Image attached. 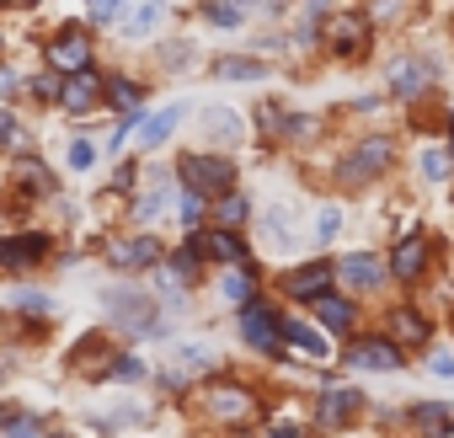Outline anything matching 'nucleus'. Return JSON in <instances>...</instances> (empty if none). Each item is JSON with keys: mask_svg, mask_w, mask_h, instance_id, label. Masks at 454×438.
Here are the masks:
<instances>
[{"mask_svg": "<svg viewBox=\"0 0 454 438\" xmlns=\"http://www.w3.org/2000/svg\"><path fill=\"white\" fill-rule=\"evenodd\" d=\"M182 171H187V182H192L198 198H203V192H231V182H236V166L219 160V155H187Z\"/></svg>", "mask_w": 454, "mask_h": 438, "instance_id": "nucleus-1", "label": "nucleus"}, {"mask_svg": "<svg viewBox=\"0 0 454 438\" xmlns=\"http://www.w3.org/2000/svg\"><path fill=\"white\" fill-rule=\"evenodd\" d=\"M390 160H395V145H390V139H364V145L342 160V176H348V182H364V176L385 171Z\"/></svg>", "mask_w": 454, "mask_h": 438, "instance_id": "nucleus-2", "label": "nucleus"}, {"mask_svg": "<svg viewBox=\"0 0 454 438\" xmlns=\"http://www.w3.org/2000/svg\"><path fill=\"white\" fill-rule=\"evenodd\" d=\"M49 65H54V70H75V75H86V65H91V43H86V33H59V38L49 43Z\"/></svg>", "mask_w": 454, "mask_h": 438, "instance_id": "nucleus-3", "label": "nucleus"}, {"mask_svg": "<svg viewBox=\"0 0 454 438\" xmlns=\"http://www.w3.org/2000/svg\"><path fill=\"white\" fill-rule=\"evenodd\" d=\"M107 257H113V268H150V262H160V241L155 236H129V241H113L107 246Z\"/></svg>", "mask_w": 454, "mask_h": 438, "instance_id": "nucleus-4", "label": "nucleus"}, {"mask_svg": "<svg viewBox=\"0 0 454 438\" xmlns=\"http://www.w3.org/2000/svg\"><path fill=\"white\" fill-rule=\"evenodd\" d=\"M326 38H332L337 54H353V49L369 38V17H358V12H337V17H326Z\"/></svg>", "mask_w": 454, "mask_h": 438, "instance_id": "nucleus-5", "label": "nucleus"}, {"mask_svg": "<svg viewBox=\"0 0 454 438\" xmlns=\"http://www.w3.org/2000/svg\"><path fill=\"white\" fill-rule=\"evenodd\" d=\"M203 406H208L214 417H224V422L252 417V395H247V390H231V385H208V390H203Z\"/></svg>", "mask_w": 454, "mask_h": 438, "instance_id": "nucleus-6", "label": "nucleus"}, {"mask_svg": "<svg viewBox=\"0 0 454 438\" xmlns=\"http://www.w3.org/2000/svg\"><path fill=\"white\" fill-rule=\"evenodd\" d=\"M326 284H332V268L326 262H310V268H300V273L284 278V289L294 300H326Z\"/></svg>", "mask_w": 454, "mask_h": 438, "instance_id": "nucleus-7", "label": "nucleus"}, {"mask_svg": "<svg viewBox=\"0 0 454 438\" xmlns=\"http://www.w3.org/2000/svg\"><path fill=\"white\" fill-rule=\"evenodd\" d=\"M113 316H118V321H129V326H139V332H150V326H155V300H150V294L123 289V294H113Z\"/></svg>", "mask_w": 454, "mask_h": 438, "instance_id": "nucleus-8", "label": "nucleus"}, {"mask_svg": "<svg viewBox=\"0 0 454 438\" xmlns=\"http://www.w3.org/2000/svg\"><path fill=\"white\" fill-rule=\"evenodd\" d=\"M358 401H364V395H358L353 385H332V390L321 395V422H326V427H342V422L358 411Z\"/></svg>", "mask_w": 454, "mask_h": 438, "instance_id": "nucleus-9", "label": "nucleus"}, {"mask_svg": "<svg viewBox=\"0 0 454 438\" xmlns=\"http://www.w3.org/2000/svg\"><path fill=\"white\" fill-rule=\"evenodd\" d=\"M38 252H49V236H6V241H0V268L38 262Z\"/></svg>", "mask_w": 454, "mask_h": 438, "instance_id": "nucleus-10", "label": "nucleus"}, {"mask_svg": "<svg viewBox=\"0 0 454 438\" xmlns=\"http://www.w3.org/2000/svg\"><path fill=\"white\" fill-rule=\"evenodd\" d=\"M241 332H247V342H252V348H273L278 321H273V310H268V305H252V310H241Z\"/></svg>", "mask_w": 454, "mask_h": 438, "instance_id": "nucleus-11", "label": "nucleus"}, {"mask_svg": "<svg viewBox=\"0 0 454 438\" xmlns=\"http://www.w3.org/2000/svg\"><path fill=\"white\" fill-rule=\"evenodd\" d=\"M102 364L113 374V342L107 337H86V348L70 358V374H102Z\"/></svg>", "mask_w": 454, "mask_h": 438, "instance_id": "nucleus-12", "label": "nucleus"}, {"mask_svg": "<svg viewBox=\"0 0 454 438\" xmlns=\"http://www.w3.org/2000/svg\"><path fill=\"white\" fill-rule=\"evenodd\" d=\"M422 268H427V241H422V236L401 241V246H395V257H390V273H395V278H417Z\"/></svg>", "mask_w": 454, "mask_h": 438, "instance_id": "nucleus-13", "label": "nucleus"}, {"mask_svg": "<svg viewBox=\"0 0 454 438\" xmlns=\"http://www.w3.org/2000/svg\"><path fill=\"white\" fill-rule=\"evenodd\" d=\"M348 358H353V369H401V353H395L390 342H364V348H353Z\"/></svg>", "mask_w": 454, "mask_h": 438, "instance_id": "nucleus-14", "label": "nucleus"}, {"mask_svg": "<svg viewBox=\"0 0 454 438\" xmlns=\"http://www.w3.org/2000/svg\"><path fill=\"white\" fill-rule=\"evenodd\" d=\"M390 86H395L401 97H417V91L427 86V65H422V59H395V70H390Z\"/></svg>", "mask_w": 454, "mask_h": 438, "instance_id": "nucleus-15", "label": "nucleus"}, {"mask_svg": "<svg viewBox=\"0 0 454 438\" xmlns=\"http://www.w3.org/2000/svg\"><path fill=\"white\" fill-rule=\"evenodd\" d=\"M97 86H102L97 75H75L70 86H59V102H65L70 113H86V107L97 102Z\"/></svg>", "mask_w": 454, "mask_h": 438, "instance_id": "nucleus-16", "label": "nucleus"}, {"mask_svg": "<svg viewBox=\"0 0 454 438\" xmlns=\"http://www.w3.org/2000/svg\"><path fill=\"white\" fill-rule=\"evenodd\" d=\"M176 118H182V107H160L155 118H145V123H139V145H160V139L176 129Z\"/></svg>", "mask_w": 454, "mask_h": 438, "instance_id": "nucleus-17", "label": "nucleus"}, {"mask_svg": "<svg viewBox=\"0 0 454 438\" xmlns=\"http://www.w3.org/2000/svg\"><path fill=\"white\" fill-rule=\"evenodd\" d=\"M380 273H385V268H380L374 257H348V262H342V278H348L353 289H374Z\"/></svg>", "mask_w": 454, "mask_h": 438, "instance_id": "nucleus-18", "label": "nucleus"}, {"mask_svg": "<svg viewBox=\"0 0 454 438\" xmlns=\"http://www.w3.org/2000/svg\"><path fill=\"white\" fill-rule=\"evenodd\" d=\"M284 337L305 353V358H326V342H321V332H310V326H300V321H284Z\"/></svg>", "mask_w": 454, "mask_h": 438, "instance_id": "nucleus-19", "label": "nucleus"}, {"mask_svg": "<svg viewBox=\"0 0 454 438\" xmlns=\"http://www.w3.org/2000/svg\"><path fill=\"white\" fill-rule=\"evenodd\" d=\"M411 422H417L422 433H443V422H454V411L438 406V401H427V406H411Z\"/></svg>", "mask_w": 454, "mask_h": 438, "instance_id": "nucleus-20", "label": "nucleus"}, {"mask_svg": "<svg viewBox=\"0 0 454 438\" xmlns=\"http://www.w3.org/2000/svg\"><path fill=\"white\" fill-rule=\"evenodd\" d=\"M316 310H321V321H326L332 332H348V326H353V305H348V300H316Z\"/></svg>", "mask_w": 454, "mask_h": 438, "instance_id": "nucleus-21", "label": "nucleus"}, {"mask_svg": "<svg viewBox=\"0 0 454 438\" xmlns=\"http://www.w3.org/2000/svg\"><path fill=\"white\" fill-rule=\"evenodd\" d=\"M214 75H219V81H257V75H262V65H257V59H219V65H214Z\"/></svg>", "mask_w": 454, "mask_h": 438, "instance_id": "nucleus-22", "label": "nucleus"}, {"mask_svg": "<svg viewBox=\"0 0 454 438\" xmlns=\"http://www.w3.org/2000/svg\"><path fill=\"white\" fill-rule=\"evenodd\" d=\"M198 246H203V252H214L219 262H241V246H236V236H224V231H219V236H203Z\"/></svg>", "mask_w": 454, "mask_h": 438, "instance_id": "nucleus-23", "label": "nucleus"}, {"mask_svg": "<svg viewBox=\"0 0 454 438\" xmlns=\"http://www.w3.org/2000/svg\"><path fill=\"white\" fill-rule=\"evenodd\" d=\"M224 300L252 310V305H257V300H252V278H247V273H224Z\"/></svg>", "mask_w": 454, "mask_h": 438, "instance_id": "nucleus-24", "label": "nucleus"}, {"mask_svg": "<svg viewBox=\"0 0 454 438\" xmlns=\"http://www.w3.org/2000/svg\"><path fill=\"white\" fill-rule=\"evenodd\" d=\"M203 123H214V134H219V139H236V134H241V118H236V113H224V107H208V113H203Z\"/></svg>", "mask_w": 454, "mask_h": 438, "instance_id": "nucleus-25", "label": "nucleus"}, {"mask_svg": "<svg viewBox=\"0 0 454 438\" xmlns=\"http://www.w3.org/2000/svg\"><path fill=\"white\" fill-rule=\"evenodd\" d=\"M166 198H171V192H166V176H160V182H155V192H145V198H139V219H160V214H166Z\"/></svg>", "mask_w": 454, "mask_h": 438, "instance_id": "nucleus-26", "label": "nucleus"}, {"mask_svg": "<svg viewBox=\"0 0 454 438\" xmlns=\"http://www.w3.org/2000/svg\"><path fill=\"white\" fill-rule=\"evenodd\" d=\"M395 337L422 342V337H427V321H422V316H411V310H395Z\"/></svg>", "mask_w": 454, "mask_h": 438, "instance_id": "nucleus-27", "label": "nucleus"}, {"mask_svg": "<svg viewBox=\"0 0 454 438\" xmlns=\"http://www.w3.org/2000/svg\"><path fill=\"white\" fill-rule=\"evenodd\" d=\"M422 176H427V182H443V176H449V155H443V150H427V155H422Z\"/></svg>", "mask_w": 454, "mask_h": 438, "instance_id": "nucleus-28", "label": "nucleus"}, {"mask_svg": "<svg viewBox=\"0 0 454 438\" xmlns=\"http://www.w3.org/2000/svg\"><path fill=\"white\" fill-rule=\"evenodd\" d=\"M155 22H160V6H139V12H134V22H129V33L139 38V33H150Z\"/></svg>", "mask_w": 454, "mask_h": 438, "instance_id": "nucleus-29", "label": "nucleus"}, {"mask_svg": "<svg viewBox=\"0 0 454 438\" xmlns=\"http://www.w3.org/2000/svg\"><path fill=\"white\" fill-rule=\"evenodd\" d=\"M337 231H342V214H337V208H321V219H316V236H321V241H332Z\"/></svg>", "mask_w": 454, "mask_h": 438, "instance_id": "nucleus-30", "label": "nucleus"}, {"mask_svg": "<svg viewBox=\"0 0 454 438\" xmlns=\"http://www.w3.org/2000/svg\"><path fill=\"white\" fill-rule=\"evenodd\" d=\"M219 219H224V225H241V219H247V198H224L219 203Z\"/></svg>", "mask_w": 454, "mask_h": 438, "instance_id": "nucleus-31", "label": "nucleus"}, {"mask_svg": "<svg viewBox=\"0 0 454 438\" xmlns=\"http://www.w3.org/2000/svg\"><path fill=\"white\" fill-rule=\"evenodd\" d=\"M203 219V198L198 192H182V225H198Z\"/></svg>", "mask_w": 454, "mask_h": 438, "instance_id": "nucleus-32", "label": "nucleus"}, {"mask_svg": "<svg viewBox=\"0 0 454 438\" xmlns=\"http://www.w3.org/2000/svg\"><path fill=\"white\" fill-rule=\"evenodd\" d=\"M113 102H118V107H134V102H139V86H134V81H113Z\"/></svg>", "mask_w": 454, "mask_h": 438, "instance_id": "nucleus-33", "label": "nucleus"}, {"mask_svg": "<svg viewBox=\"0 0 454 438\" xmlns=\"http://www.w3.org/2000/svg\"><path fill=\"white\" fill-rule=\"evenodd\" d=\"M91 160H97V150H91L86 139H75V145H70V166H75V171H86Z\"/></svg>", "mask_w": 454, "mask_h": 438, "instance_id": "nucleus-34", "label": "nucleus"}, {"mask_svg": "<svg viewBox=\"0 0 454 438\" xmlns=\"http://www.w3.org/2000/svg\"><path fill=\"white\" fill-rule=\"evenodd\" d=\"M203 17H208V22H219V27H236V22H241V12H236V6H208Z\"/></svg>", "mask_w": 454, "mask_h": 438, "instance_id": "nucleus-35", "label": "nucleus"}, {"mask_svg": "<svg viewBox=\"0 0 454 438\" xmlns=\"http://www.w3.org/2000/svg\"><path fill=\"white\" fill-rule=\"evenodd\" d=\"M22 182H27V187H38V192L49 187V176H43V166H38V160H27V166H22Z\"/></svg>", "mask_w": 454, "mask_h": 438, "instance_id": "nucleus-36", "label": "nucleus"}, {"mask_svg": "<svg viewBox=\"0 0 454 438\" xmlns=\"http://www.w3.org/2000/svg\"><path fill=\"white\" fill-rule=\"evenodd\" d=\"M12 438H38V422H33V417H17V422H12Z\"/></svg>", "mask_w": 454, "mask_h": 438, "instance_id": "nucleus-37", "label": "nucleus"}, {"mask_svg": "<svg viewBox=\"0 0 454 438\" xmlns=\"http://www.w3.org/2000/svg\"><path fill=\"white\" fill-rule=\"evenodd\" d=\"M91 17H97V22H113V17H123V6H118V0H102Z\"/></svg>", "mask_w": 454, "mask_h": 438, "instance_id": "nucleus-38", "label": "nucleus"}, {"mask_svg": "<svg viewBox=\"0 0 454 438\" xmlns=\"http://www.w3.org/2000/svg\"><path fill=\"white\" fill-rule=\"evenodd\" d=\"M113 374H118V379H139V364H134V358H118Z\"/></svg>", "mask_w": 454, "mask_h": 438, "instance_id": "nucleus-39", "label": "nucleus"}, {"mask_svg": "<svg viewBox=\"0 0 454 438\" xmlns=\"http://www.w3.org/2000/svg\"><path fill=\"white\" fill-rule=\"evenodd\" d=\"M433 374H443V379H454V358H449V353H433Z\"/></svg>", "mask_w": 454, "mask_h": 438, "instance_id": "nucleus-40", "label": "nucleus"}, {"mask_svg": "<svg viewBox=\"0 0 454 438\" xmlns=\"http://www.w3.org/2000/svg\"><path fill=\"white\" fill-rule=\"evenodd\" d=\"M289 134H294V139H310V134H316V123H310V118H294V123H289Z\"/></svg>", "mask_w": 454, "mask_h": 438, "instance_id": "nucleus-41", "label": "nucleus"}, {"mask_svg": "<svg viewBox=\"0 0 454 438\" xmlns=\"http://www.w3.org/2000/svg\"><path fill=\"white\" fill-rule=\"evenodd\" d=\"M12 134H17V118H12V113H0V145H6Z\"/></svg>", "mask_w": 454, "mask_h": 438, "instance_id": "nucleus-42", "label": "nucleus"}, {"mask_svg": "<svg viewBox=\"0 0 454 438\" xmlns=\"http://www.w3.org/2000/svg\"><path fill=\"white\" fill-rule=\"evenodd\" d=\"M273 438H305V433H300L294 422H278V427H273Z\"/></svg>", "mask_w": 454, "mask_h": 438, "instance_id": "nucleus-43", "label": "nucleus"}]
</instances>
